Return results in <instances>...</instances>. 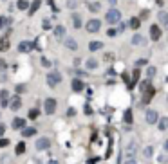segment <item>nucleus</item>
Listing matches in <instances>:
<instances>
[{
	"mask_svg": "<svg viewBox=\"0 0 168 164\" xmlns=\"http://www.w3.org/2000/svg\"><path fill=\"white\" fill-rule=\"evenodd\" d=\"M65 45H67L71 51H76V49H78V43L74 42V38H65Z\"/></svg>",
	"mask_w": 168,
	"mask_h": 164,
	"instance_id": "obj_16",
	"label": "nucleus"
},
{
	"mask_svg": "<svg viewBox=\"0 0 168 164\" xmlns=\"http://www.w3.org/2000/svg\"><path fill=\"white\" fill-rule=\"evenodd\" d=\"M4 132H5V125H2V123H0V135H2Z\"/></svg>",
	"mask_w": 168,
	"mask_h": 164,
	"instance_id": "obj_41",
	"label": "nucleus"
},
{
	"mask_svg": "<svg viewBox=\"0 0 168 164\" xmlns=\"http://www.w3.org/2000/svg\"><path fill=\"white\" fill-rule=\"evenodd\" d=\"M56 110V101L52 99V97H49L47 101H45V114H52Z\"/></svg>",
	"mask_w": 168,
	"mask_h": 164,
	"instance_id": "obj_8",
	"label": "nucleus"
},
{
	"mask_svg": "<svg viewBox=\"0 0 168 164\" xmlns=\"http://www.w3.org/2000/svg\"><path fill=\"white\" fill-rule=\"evenodd\" d=\"M22 134H24V137H31V135H34V134H36V128H33V126H29V128H25V126H24V130H22Z\"/></svg>",
	"mask_w": 168,
	"mask_h": 164,
	"instance_id": "obj_20",
	"label": "nucleus"
},
{
	"mask_svg": "<svg viewBox=\"0 0 168 164\" xmlns=\"http://www.w3.org/2000/svg\"><path fill=\"white\" fill-rule=\"evenodd\" d=\"M72 23H74V27H76V29H80V27H81V16H80L78 13H74V14H72Z\"/></svg>",
	"mask_w": 168,
	"mask_h": 164,
	"instance_id": "obj_17",
	"label": "nucleus"
},
{
	"mask_svg": "<svg viewBox=\"0 0 168 164\" xmlns=\"http://www.w3.org/2000/svg\"><path fill=\"white\" fill-rule=\"evenodd\" d=\"M7 105H9V108H11V110H18V108H20V105H22L20 96H13V97H11V101H9Z\"/></svg>",
	"mask_w": 168,
	"mask_h": 164,
	"instance_id": "obj_5",
	"label": "nucleus"
},
{
	"mask_svg": "<svg viewBox=\"0 0 168 164\" xmlns=\"http://www.w3.org/2000/svg\"><path fill=\"white\" fill-rule=\"evenodd\" d=\"M123 119H125V123H132V110H125V114H123Z\"/></svg>",
	"mask_w": 168,
	"mask_h": 164,
	"instance_id": "obj_24",
	"label": "nucleus"
},
{
	"mask_svg": "<svg viewBox=\"0 0 168 164\" xmlns=\"http://www.w3.org/2000/svg\"><path fill=\"white\" fill-rule=\"evenodd\" d=\"M125 164H136V162L134 161H128V162H125Z\"/></svg>",
	"mask_w": 168,
	"mask_h": 164,
	"instance_id": "obj_43",
	"label": "nucleus"
},
{
	"mask_svg": "<svg viewBox=\"0 0 168 164\" xmlns=\"http://www.w3.org/2000/svg\"><path fill=\"white\" fill-rule=\"evenodd\" d=\"M138 79H139V69H136V70H134V76H132V81H130L128 88H134V87H136V83H138Z\"/></svg>",
	"mask_w": 168,
	"mask_h": 164,
	"instance_id": "obj_19",
	"label": "nucleus"
},
{
	"mask_svg": "<svg viewBox=\"0 0 168 164\" xmlns=\"http://www.w3.org/2000/svg\"><path fill=\"white\" fill-rule=\"evenodd\" d=\"M9 47H11V42H9V38H7V36L0 38V51H9Z\"/></svg>",
	"mask_w": 168,
	"mask_h": 164,
	"instance_id": "obj_14",
	"label": "nucleus"
},
{
	"mask_svg": "<svg viewBox=\"0 0 168 164\" xmlns=\"http://www.w3.org/2000/svg\"><path fill=\"white\" fill-rule=\"evenodd\" d=\"M60 81H62V76H60V72H58V70H52V72H49V74H47V83H49L51 87H56Z\"/></svg>",
	"mask_w": 168,
	"mask_h": 164,
	"instance_id": "obj_3",
	"label": "nucleus"
},
{
	"mask_svg": "<svg viewBox=\"0 0 168 164\" xmlns=\"http://www.w3.org/2000/svg\"><path fill=\"white\" fill-rule=\"evenodd\" d=\"M154 74H156V69H154V67H150V69H148V76H150V78H152V76H154Z\"/></svg>",
	"mask_w": 168,
	"mask_h": 164,
	"instance_id": "obj_37",
	"label": "nucleus"
},
{
	"mask_svg": "<svg viewBox=\"0 0 168 164\" xmlns=\"http://www.w3.org/2000/svg\"><path fill=\"white\" fill-rule=\"evenodd\" d=\"M7 103H9V92L7 90H0V105L7 107Z\"/></svg>",
	"mask_w": 168,
	"mask_h": 164,
	"instance_id": "obj_12",
	"label": "nucleus"
},
{
	"mask_svg": "<svg viewBox=\"0 0 168 164\" xmlns=\"http://www.w3.org/2000/svg\"><path fill=\"white\" fill-rule=\"evenodd\" d=\"M5 23H7V18H5V16H0V29H4Z\"/></svg>",
	"mask_w": 168,
	"mask_h": 164,
	"instance_id": "obj_32",
	"label": "nucleus"
},
{
	"mask_svg": "<svg viewBox=\"0 0 168 164\" xmlns=\"http://www.w3.org/2000/svg\"><path fill=\"white\" fill-rule=\"evenodd\" d=\"M119 18H121V11H118V9H110V11H107V14H105V20H107L110 25H112V23H118Z\"/></svg>",
	"mask_w": 168,
	"mask_h": 164,
	"instance_id": "obj_2",
	"label": "nucleus"
},
{
	"mask_svg": "<svg viewBox=\"0 0 168 164\" xmlns=\"http://www.w3.org/2000/svg\"><path fill=\"white\" fill-rule=\"evenodd\" d=\"M25 126V119H22V117H14L13 119V128L14 130H22Z\"/></svg>",
	"mask_w": 168,
	"mask_h": 164,
	"instance_id": "obj_9",
	"label": "nucleus"
},
{
	"mask_svg": "<svg viewBox=\"0 0 168 164\" xmlns=\"http://www.w3.org/2000/svg\"><path fill=\"white\" fill-rule=\"evenodd\" d=\"M136 150H138V144L132 141V143L128 144V148L125 150V155H127V157H134V155H136Z\"/></svg>",
	"mask_w": 168,
	"mask_h": 164,
	"instance_id": "obj_10",
	"label": "nucleus"
},
{
	"mask_svg": "<svg viewBox=\"0 0 168 164\" xmlns=\"http://www.w3.org/2000/svg\"><path fill=\"white\" fill-rule=\"evenodd\" d=\"M83 87H85V85H83L81 79H74V81H72V90H74V92H81Z\"/></svg>",
	"mask_w": 168,
	"mask_h": 164,
	"instance_id": "obj_15",
	"label": "nucleus"
},
{
	"mask_svg": "<svg viewBox=\"0 0 168 164\" xmlns=\"http://www.w3.org/2000/svg\"><path fill=\"white\" fill-rule=\"evenodd\" d=\"M101 47H103V43H101V42H90V43H89V49H90L92 52H94V51H98V49H101Z\"/></svg>",
	"mask_w": 168,
	"mask_h": 164,
	"instance_id": "obj_22",
	"label": "nucleus"
},
{
	"mask_svg": "<svg viewBox=\"0 0 168 164\" xmlns=\"http://www.w3.org/2000/svg\"><path fill=\"white\" fill-rule=\"evenodd\" d=\"M49 146H51V141L47 137H42V139L36 141V150H47Z\"/></svg>",
	"mask_w": 168,
	"mask_h": 164,
	"instance_id": "obj_6",
	"label": "nucleus"
},
{
	"mask_svg": "<svg viewBox=\"0 0 168 164\" xmlns=\"http://www.w3.org/2000/svg\"><path fill=\"white\" fill-rule=\"evenodd\" d=\"M89 9L92 13H96V11H100V4H89Z\"/></svg>",
	"mask_w": 168,
	"mask_h": 164,
	"instance_id": "obj_30",
	"label": "nucleus"
},
{
	"mask_svg": "<svg viewBox=\"0 0 168 164\" xmlns=\"http://www.w3.org/2000/svg\"><path fill=\"white\" fill-rule=\"evenodd\" d=\"M7 144H9V141H7V139H2V137H0V148H5Z\"/></svg>",
	"mask_w": 168,
	"mask_h": 164,
	"instance_id": "obj_33",
	"label": "nucleus"
},
{
	"mask_svg": "<svg viewBox=\"0 0 168 164\" xmlns=\"http://www.w3.org/2000/svg\"><path fill=\"white\" fill-rule=\"evenodd\" d=\"M147 121H148L150 125H154V123L157 121V112H156V110H148V112H147Z\"/></svg>",
	"mask_w": 168,
	"mask_h": 164,
	"instance_id": "obj_13",
	"label": "nucleus"
},
{
	"mask_svg": "<svg viewBox=\"0 0 168 164\" xmlns=\"http://www.w3.org/2000/svg\"><path fill=\"white\" fill-rule=\"evenodd\" d=\"M25 152V143H20L18 146H16V155H22Z\"/></svg>",
	"mask_w": 168,
	"mask_h": 164,
	"instance_id": "obj_26",
	"label": "nucleus"
},
{
	"mask_svg": "<svg viewBox=\"0 0 168 164\" xmlns=\"http://www.w3.org/2000/svg\"><path fill=\"white\" fill-rule=\"evenodd\" d=\"M38 7H40V0H33V4L29 5V14H34L38 11Z\"/></svg>",
	"mask_w": 168,
	"mask_h": 164,
	"instance_id": "obj_21",
	"label": "nucleus"
},
{
	"mask_svg": "<svg viewBox=\"0 0 168 164\" xmlns=\"http://www.w3.org/2000/svg\"><path fill=\"white\" fill-rule=\"evenodd\" d=\"M52 25H51V22L49 20H43V29H51Z\"/></svg>",
	"mask_w": 168,
	"mask_h": 164,
	"instance_id": "obj_34",
	"label": "nucleus"
},
{
	"mask_svg": "<svg viewBox=\"0 0 168 164\" xmlns=\"http://www.w3.org/2000/svg\"><path fill=\"white\" fill-rule=\"evenodd\" d=\"M132 43H134V45H139V43H143V36H141V34H136V36L132 38Z\"/></svg>",
	"mask_w": 168,
	"mask_h": 164,
	"instance_id": "obj_25",
	"label": "nucleus"
},
{
	"mask_svg": "<svg viewBox=\"0 0 168 164\" xmlns=\"http://www.w3.org/2000/svg\"><path fill=\"white\" fill-rule=\"evenodd\" d=\"M152 152H154V150H152V148L148 146V148L145 150V157H150V155H152Z\"/></svg>",
	"mask_w": 168,
	"mask_h": 164,
	"instance_id": "obj_35",
	"label": "nucleus"
},
{
	"mask_svg": "<svg viewBox=\"0 0 168 164\" xmlns=\"http://www.w3.org/2000/svg\"><path fill=\"white\" fill-rule=\"evenodd\" d=\"M54 32H56V36H58V38H62V36H63V32H65V31H63V27H62V25H58V27H56V29H54Z\"/></svg>",
	"mask_w": 168,
	"mask_h": 164,
	"instance_id": "obj_28",
	"label": "nucleus"
},
{
	"mask_svg": "<svg viewBox=\"0 0 168 164\" xmlns=\"http://www.w3.org/2000/svg\"><path fill=\"white\" fill-rule=\"evenodd\" d=\"M107 34H109V36H114V34H116V31H114V29H109V31H107Z\"/></svg>",
	"mask_w": 168,
	"mask_h": 164,
	"instance_id": "obj_39",
	"label": "nucleus"
},
{
	"mask_svg": "<svg viewBox=\"0 0 168 164\" xmlns=\"http://www.w3.org/2000/svg\"><path fill=\"white\" fill-rule=\"evenodd\" d=\"M29 117H31V119H36V117H38V110H36V108L29 110Z\"/></svg>",
	"mask_w": 168,
	"mask_h": 164,
	"instance_id": "obj_31",
	"label": "nucleus"
},
{
	"mask_svg": "<svg viewBox=\"0 0 168 164\" xmlns=\"http://www.w3.org/2000/svg\"><path fill=\"white\" fill-rule=\"evenodd\" d=\"M128 25H130L132 29H139V25H141V20H139L138 16H134V18H130V22H128Z\"/></svg>",
	"mask_w": 168,
	"mask_h": 164,
	"instance_id": "obj_18",
	"label": "nucleus"
},
{
	"mask_svg": "<svg viewBox=\"0 0 168 164\" xmlns=\"http://www.w3.org/2000/svg\"><path fill=\"white\" fill-rule=\"evenodd\" d=\"M139 90L143 92V103L147 105V103H150V99L156 96V88L152 87V83L147 79V81H143L141 85H139Z\"/></svg>",
	"mask_w": 168,
	"mask_h": 164,
	"instance_id": "obj_1",
	"label": "nucleus"
},
{
	"mask_svg": "<svg viewBox=\"0 0 168 164\" xmlns=\"http://www.w3.org/2000/svg\"><path fill=\"white\" fill-rule=\"evenodd\" d=\"M100 27H101V22H100V20H89L87 25H85V29H87L89 32H98Z\"/></svg>",
	"mask_w": 168,
	"mask_h": 164,
	"instance_id": "obj_4",
	"label": "nucleus"
},
{
	"mask_svg": "<svg viewBox=\"0 0 168 164\" xmlns=\"http://www.w3.org/2000/svg\"><path fill=\"white\" fill-rule=\"evenodd\" d=\"M150 38H152L154 42H157V40L161 38V29H159V25H152V27H150Z\"/></svg>",
	"mask_w": 168,
	"mask_h": 164,
	"instance_id": "obj_7",
	"label": "nucleus"
},
{
	"mask_svg": "<svg viewBox=\"0 0 168 164\" xmlns=\"http://www.w3.org/2000/svg\"><path fill=\"white\" fill-rule=\"evenodd\" d=\"M42 63H43V65H45V67H51V63H49V60H45V58H43V60H42Z\"/></svg>",
	"mask_w": 168,
	"mask_h": 164,
	"instance_id": "obj_40",
	"label": "nucleus"
},
{
	"mask_svg": "<svg viewBox=\"0 0 168 164\" xmlns=\"http://www.w3.org/2000/svg\"><path fill=\"white\" fill-rule=\"evenodd\" d=\"M96 65H98V63H96L94 58H90V60L87 61V69H96Z\"/></svg>",
	"mask_w": 168,
	"mask_h": 164,
	"instance_id": "obj_29",
	"label": "nucleus"
},
{
	"mask_svg": "<svg viewBox=\"0 0 168 164\" xmlns=\"http://www.w3.org/2000/svg\"><path fill=\"white\" fill-rule=\"evenodd\" d=\"M85 114H89V116L92 114V110H90V107H89V105H85Z\"/></svg>",
	"mask_w": 168,
	"mask_h": 164,
	"instance_id": "obj_38",
	"label": "nucleus"
},
{
	"mask_svg": "<svg viewBox=\"0 0 168 164\" xmlns=\"http://www.w3.org/2000/svg\"><path fill=\"white\" fill-rule=\"evenodd\" d=\"M16 7L22 9V11H25V9H29V2H27V0H18V2H16Z\"/></svg>",
	"mask_w": 168,
	"mask_h": 164,
	"instance_id": "obj_23",
	"label": "nucleus"
},
{
	"mask_svg": "<svg viewBox=\"0 0 168 164\" xmlns=\"http://www.w3.org/2000/svg\"><path fill=\"white\" fill-rule=\"evenodd\" d=\"M159 128H161V130H166L168 128V119L166 117H163V119L159 121Z\"/></svg>",
	"mask_w": 168,
	"mask_h": 164,
	"instance_id": "obj_27",
	"label": "nucleus"
},
{
	"mask_svg": "<svg viewBox=\"0 0 168 164\" xmlns=\"http://www.w3.org/2000/svg\"><path fill=\"white\" fill-rule=\"evenodd\" d=\"M49 164H58V161H51Z\"/></svg>",
	"mask_w": 168,
	"mask_h": 164,
	"instance_id": "obj_42",
	"label": "nucleus"
},
{
	"mask_svg": "<svg viewBox=\"0 0 168 164\" xmlns=\"http://www.w3.org/2000/svg\"><path fill=\"white\" fill-rule=\"evenodd\" d=\"M18 51H20V52H31V51H33V43H29V42H22V43L18 45Z\"/></svg>",
	"mask_w": 168,
	"mask_h": 164,
	"instance_id": "obj_11",
	"label": "nucleus"
},
{
	"mask_svg": "<svg viewBox=\"0 0 168 164\" xmlns=\"http://www.w3.org/2000/svg\"><path fill=\"white\" fill-rule=\"evenodd\" d=\"M24 90H25V87H24V85H16V92H18V94H20V92H24Z\"/></svg>",
	"mask_w": 168,
	"mask_h": 164,
	"instance_id": "obj_36",
	"label": "nucleus"
}]
</instances>
